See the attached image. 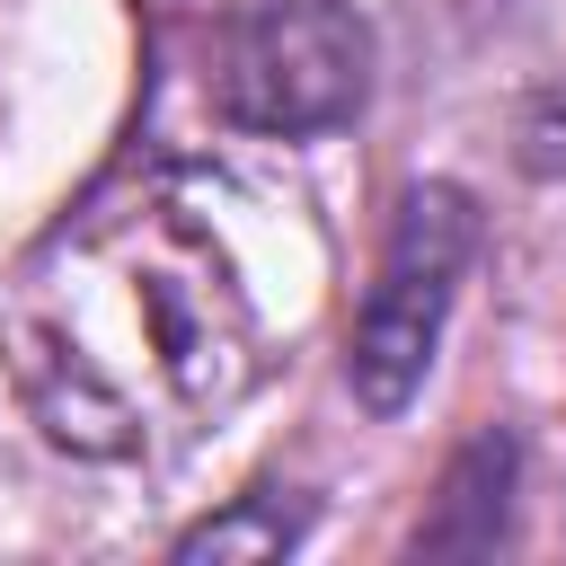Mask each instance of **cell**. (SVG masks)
<instances>
[{
  "label": "cell",
  "instance_id": "1",
  "mask_svg": "<svg viewBox=\"0 0 566 566\" xmlns=\"http://www.w3.org/2000/svg\"><path fill=\"white\" fill-rule=\"evenodd\" d=\"M212 115L239 133H327L371 88V35L345 0H221L212 18Z\"/></svg>",
  "mask_w": 566,
  "mask_h": 566
},
{
  "label": "cell",
  "instance_id": "2",
  "mask_svg": "<svg viewBox=\"0 0 566 566\" xmlns=\"http://www.w3.org/2000/svg\"><path fill=\"white\" fill-rule=\"evenodd\" d=\"M469 265H478V203L442 177L407 186L398 212H389V239H380V274H371V292L354 310V336H345V389L371 416H398L424 389Z\"/></svg>",
  "mask_w": 566,
  "mask_h": 566
},
{
  "label": "cell",
  "instance_id": "3",
  "mask_svg": "<svg viewBox=\"0 0 566 566\" xmlns=\"http://www.w3.org/2000/svg\"><path fill=\"white\" fill-rule=\"evenodd\" d=\"M504 522H513V442L478 433L451 451L442 495L416 522V548L424 557H486V548H504Z\"/></svg>",
  "mask_w": 566,
  "mask_h": 566
},
{
  "label": "cell",
  "instance_id": "4",
  "mask_svg": "<svg viewBox=\"0 0 566 566\" xmlns=\"http://www.w3.org/2000/svg\"><path fill=\"white\" fill-rule=\"evenodd\" d=\"M292 539H301V513H292L274 486H256V495H239L230 513L195 522V531L177 539V557H283Z\"/></svg>",
  "mask_w": 566,
  "mask_h": 566
}]
</instances>
